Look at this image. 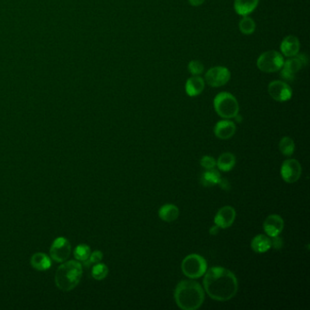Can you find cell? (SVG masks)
Masks as SVG:
<instances>
[{
	"label": "cell",
	"instance_id": "1",
	"mask_svg": "<svg viewBox=\"0 0 310 310\" xmlns=\"http://www.w3.org/2000/svg\"><path fill=\"white\" fill-rule=\"evenodd\" d=\"M203 286L209 297L217 301H228L239 291V281L232 271L223 266H212L205 273Z\"/></svg>",
	"mask_w": 310,
	"mask_h": 310
},
{
	"label": "cell",
	"instance_id": "2",
	"mask_svg": "<svg viewBox=\"0 0 310 310\" xmlns=\"http://www.w3.org/2000/svg\"><path fill=\"white\" fill-rule=\"evenodd\" d=\"M174 297L177 306L182 310L199 309L204 303V288L191 279L182 280L175 288Z\"/></svg>",
	"mask_w": 310,
	"mask_h": 310
},
{
	"label": "cell",
	"instance_id": "3",
	"mask_svg": "<svg viewBox=\"0 0 310 310\" xmlns=\"http://www.w3.org/2000/svg\"><path fill=\"white\" fill-rule=\"evenodd\" d=\"M82 265L75 260L65 262L56 272L55 282L60 290L70 291L75 288L82 278Z\"/></svg>",
	"mask_w": 310,
	"mask_h": 310
},
{
	"label": "cell",
	"instance_id": "4",
	"mask_svg": "<svg viewBox=\"0 0 310 310\" xmlns=\"http://www.w3.org/2000/svg\"><path fill=\"white\" fill-rule=\"evenodd\" d=\"M213 105L217 115L225 120L234 119L240 113V104L238 99L228 92L217 94L214 98Z\"/></svg>",
	"mask_w": 310,
	"mask_h": 310
},
{
	"label": "cell",
	"instance_id": "5",
	"mask_svg": "<svg viewBox=\"0 0 310 310\" xmlns=\"http://www.w3.org/2000/svg\"><path fill=\"white\" fill-rule=\"evenodd\" d=\"M183 274L191 279H200L208 270V263L204 257L199 254L186 256L181 263Z\"/></svg>",
	"mask_w": 310,
	"mask_h": 310
},
{
	"label": "cell",
	"instance_id": "6",
	"mask_svg": "<svg viewBox=\"0 0 310 310\" xmlns=\"http://www.w3.org/2000/svg\"><path fill=\"white\" fill-rule=\"evenodd\" d=\"M284 57L282 54L269 50L262 53L257 60V67L259 70L265 73H275L280 70L284 64Z\"/></svg>",
	"mask_w": 310,
	"mask_h": 310
},
{
	"label": "cell",
	"instance_id": "7",
	"mask_svg": "<svg viewBox=\"0 0 310 310\" xmlns=\"http://www.w3.org/2000/svg\"><path fill=\"white\" fill-rule=\"evenodd\" d=\"M305 55H296L294 57L288 58V60L284 61L283 67L280 69V75L285 80L292 81L295 80L296 74L306 65Z\"/></svg>",
	"mask_w": 310,
	"mask_h": 310
},
{
	"label": "cell",
	"instance_id": "8",
	"mask_svg": "<svg viewBox=\"0 0 310 310\" xmlns=\"http://www.w3.org/2000/svg\"><path fill=\"white\" fill-rule=\"evenodd\" d=\"M231 78L230 71L226 67H211L205 74V82L212 88H219L229 81Z\"/></svg>",
	"mask_w": 310,
	"mask_h": 310
},
{
	"label": "cell",
	"instance_id": "9",
	"mask_svg": "<svg viewBox=\"0 0 310 310\" xmlns=\"http://www.w3.org/2000/svg\"><path fill=\"white\" fill-rule=\"evenodd\" d=\"M267 92L271 98L278 102H286L292 98V89L290 86L281 81V80H274L268 85Z\"/></svg>",
	"mask_w": 310,
	"mask_h": 310
},
{
	"label": "cell",
	"instance_id": "10",
	"mask_svg": "<svg viewBox=\"0 0 310 310\" xmlns=\"http://www.w3.org/2000/svg\"><path fill=\"white\" fill-rule=\"evenodd\" d=\"M281 177L285 182L293 184L298 181L302 175V167L297 160L289 159L285 160L280 169Z\"/></svg>",
	"mask_w": 310,
	"mask_h": 310
},
{
	"label": "cell",
	"instance_id": "11",
	"mask_svg": "<svg viewBox=\"0 0 310 310\" xmlns=\"http://www.w3.org/2000/svg\"><path fill=\"white\" fill-rule=\"evenodd\" d=\"M71 245L69 241L60 237L54 240L50 248V257L54 261L62 263L67 260L70 256Z\"/></svg>",
	"mask_w": 310,
	"mask_h": 310
},
{
	"label": "cell",
	"instance_id": "12",
	"mask_svg": "<svg viewBox=\"0 0 310 310\" xmlns=\"http://www.w3.org/2000/svg\"><path fill=\"white\" fill-rule=\"evenodd\" d=\"M236 216L237 212L235 208L231 206H225L217 211L214 217V223L219 228L226 229L233 225V223L235 222Z\"/></svg>",
	"mask_w": 310,
	"mask_h": 310
},
{
	"label": "cell",
	"instance_id": "13",
	"mask_svg": "<svg viewBox=\"0 0 310 310\" xmlns=\"http://www.w3.org/2000/svg\"><path fill=\"white\" fill-rule=\"evenodd\" d=\"M263 229L269 238L280 235L284 229L283 218L277 214L269 215L263 223Z\"/></svg>",
	"mask_w": 310,
	"mask_h": 310
},
{
	"label": "cell",
	"instance_id": "14",
	"mask_svg": "<svg viewBox=\"0 0 310 310\" xmlns=\"http://www.w3.org/2000/svg\"><path fill=\"white\" fill-rule=\"evenodd\" d=\"M236 131L235 123L229 120L218 121L214 128L215 136L220 139H229L235 135Z\"/></svg>",
	"mask_w": 310,
	"mask_h": 310
},
{
	"label": "cell",
	"instance_id": "15",
	"mask_svg": "<svg viewBox=\"0 0 310 310\" xmlns=\"http://www.w3.org/2000/svg\"><path fill=\"white\" fill-rule=\"evenodd\" d=\"M299 50H300V42L295 35H287L286 37H284L280 44L281 54L288 58L296 56L299 52Z\"/></svg>",
	"mask_w": 310,
	"mask_h": 310
},
{
	"label": "cell",
	"instance_id": "16",
	"mask_svg": "<svg viewBox=\"0 0 310 310\" xmlns=\"http://www.w3.org/2000/svg\"><path fill=\"white\" fill-rule=\"evenodd\" d=\"M205 80L200 75H193L186 80V93L189 97H197L204 91Z\"/></svg>",
	"mask_w": 310,
	"mask_h": 310
},
{
	"label": "cell",
	"instance_id": "17",
	"mask_svg": "<svg viewBox=\"0 0 310 310\" xmlns=\"http://www.w3.org/2000/svg\"><path fill=\"white\" fill-rule=\"evenodd\" d=\"M259 0H235L234 9L237 14L245 17L252 13L257 9Z\"/></svg>",
	"mask_w": 310,
	"mask_h": 310
},
{
	"label": "cell",
	"instance_id": "18",
	"mask_svg": "<svg viewBox=\"0 0 310 310\" xmlns=\"http://www.w3.org/2000/svg\"><path fill=\"white\" fill-rule=\"evenodd\" d=\"M251 248L254 252L263 254L271 248V239L268 236L259 234L251 240Z\"/></svg>",
	"mask_w": 310,
	"mask_h": 310
},
{
	"label": "cell",
	"instance_id": "19",
	"mask_svg": "<svg viewBox=\"0 0 310 310\" xmlns=\"http://www.w3.org/2000/svg\"><path fill=\"white\" fill-rule=\"evenodd\" d=\"M159 217L167 223L174 222L179 217V208L174 204L163 205L159 210Z\"/></svg>",
	"mask_w": 310,
	"mask_h": 310
},
{
	"label": "cell",
	"instance_id": "20",
	"mask_svg": "<svg viewBox=\"0 0 310 310\" xmlns=\"http://www.w3.org/2000/svg\"><path fill=\"white\" fill-rule=\"evenodd\" d=\"M236 162H237V160H236L235 155L230 152H226L218 157L217 160V167L220 171L228 172L234 169Z\"/></svg>",
	"mask_w": 310,
	"mask_h": 310
},
{
	"label": "cell",
	"instance_id": "21",
	"mask_svg": "<svg viewBox=\"0 0 310 310\" xmlns=\"http://www.w3.org/2000/svg\"><path fill=\"white\" fill-rule=\"evenodd\" d=\"M31 266L38 271H46L51 266V259L44 253H35L30 259Z\"/></svg>",
	"mask_w": 310,
	"mask_h": 310
},
{
	"label": "cell",
	"instance_id": "22",
	"mask_svg": "<svg viewBox=\"0 0 310 310\" xmlns=\"http://www.w3.org/2000/svg\"><path fill=\"white\" fill-rule=\"evenodd\" d=\"M221 179V175L217 169H208L201 175V184L206 187H211L218 184Z\"/></svg>",
	"mask_w": 310,
	"mask_h": 310
},
{
	"label": "cell",
	"instance_id": "23",
	"mask_svg": "<svg viewBox=\"0 0 310 310\" xmlns=\"http://www.w3.org/2000/svg\"><path fill=\"white\" fill-rule=\"evenodd\" d=\"M279 150L284 156L290 157L294 154L296 146H295V142L292 138L289 137H284L279 142Z\"/></svg>",
	"mask_w": 310,
	"mask_h": 310
},
{
	"label": "cell",
	"instance_id": "24",
	"mask_svg": "<svg viewBox=\"0 0 310 310\" xmlns=\"http://www.w3.org/2000/svg\"><path fill=\"white\" fill-rule=\"evenodd\" d=\"M240 30L244 35H251L256 30V23L253 18L245 16L241 18L239 24Z\"/></svg>",
	"mask_w": 310,
	"mask_h": 310
},
{
	"label": "cell",
	"instance_id": "25",
	"mask_svg": "<svg viewBox=\"0 0 310 310\" xmlns=\"http://www.w3.org/2000/svg\"><path fill=\"white\" fill-rule=\"evenodd\" d=\"M91 254V250L89 246L85 245V244H81L79 245L76 248H75V251H74V256H75V259L79 260V261L84 262L86 260H88L89 258V256Z\"/></svg>",
	"mask_w": 310,
	"mask_h": 310
},
{
	"label": "cell",
	"instance_id": "26",
	"mask_svg": "<svg viewBox=\"0 0 310 310\" xmlns=\"http://www.w3.org/2000/svg\"><path fill=\"white\" fill-rule=\"evenodd\" d=\"M108 274V267L103 263H97L92 268V277L97 280H102L106 279Z\"/></svg>",
	"mask_w": 310,
	"mask_h": 310
},
{
	"label": "cell",
	"instance_id": "27",
	"mask_svg": "<svg viewBox=\"0 0 310 310\" xmlns=\"http://www.w3.org/2000/svg\"><path fill=\"white\" fill-rule=\"evenodd\" d=\"M187 68L190 72L191 75H200L204 72L205 67L203 63L200 62L199 60H192L188 63Z\"/></svg>",
	"mask_w": 310,
	"mask_h": 310
},
{
	"label": "cell",
	"instance_id": "28",
	"mask_svg": "<svg viewBox=\"0 0 310 310\" xmlns=\"http://www.w3.org/2000/svg\"><path fill=\"white\" fill-rule=\"evenodd\" d=\"M200 165L202 168L208 170V169H215L217 166V161L211 156H204L200 160Z\"/></svg>",
	"mask_w": 310,
	"mask_h": 310
},
{
	"label": "cell",
	"instance_id": "29",
	"mask_svg": "<svg viewBox=\"0 0 310 310\" xmlns=\"http://www.w3.org/2000/svg\"><path fill=\"white\" fill-rule=\"evenodd\" d=\"M103 254L100 250H96L90 254L89 260L91 264H97L102 260Z\"/></svg>",
	"mask_w": 310,
	"mask_h": 310
},
{
	"label": "cell",
	"instance_id": "30",
	"mask_svg": "<svg viewBox=\"0 0 310 310\" xmlns=\"http://www.w3.org/2000/svg\"><path fill=\"white\" fill-rule=\"evenodd\" d=\"M283 240L279 236H276L271 238V248H274L275 249H280L283 247Z\"/></svg>",
	"mask_w": 310,
	"mask_h": 310
},
{
	"label": "cell",
	"instance_id": "31",
	"mask_svg": "<svg viewBox=\"0 0 310 310\" xmlns=\"http://www.w3.org/2000/svg\"><path fill=\"white\" fill-rule=\"evenodd\" d=\"M224 190H229L230 189V183L226 180V178H222L217 184Z\"/></svg>",
	"mask_w": 310,
	"mask_h": 310
},
{
	"label": "cell",
	"instance_id": "32",
	"mask_svg": "<svg viewBox=\"0 0 310 310\" xmlns=\"http://www.w3.org/2000/svg\"><path fill=\"white\" fill-rule=\"evenodd\" d=\"M206 0H188L189 4L193 7H199L200 5L203 4Z\"/></svg>",
	"mask_w": 310,
	"mask_h": 310
},
{
	"label": "cell",
	"instance_id": "33",
	"mask_svg": "<svg viewBox=\"0 0 310 310\" xmlns=\"http://www.w3.org/2000/svg\"><path fill=\"white\" fill-rule=\"evenodd\" d=\"M219 227L217 226V225H215V226H213L210 229H209V234L212 236H216L218 234V232H219Z\"/></svg>",
	"mask_w": 310,
	"mask_h": 310
}]
</instances>
